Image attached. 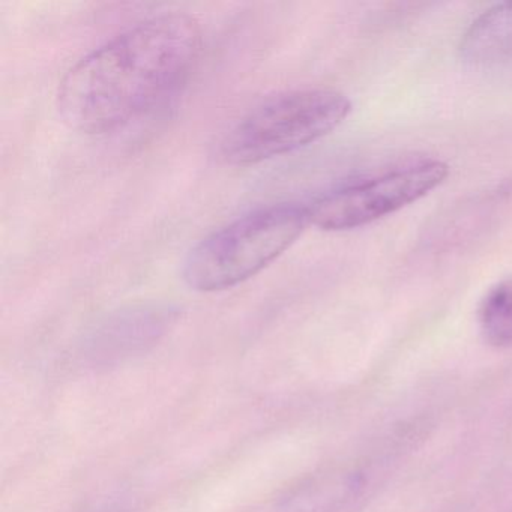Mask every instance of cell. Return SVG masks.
<instances>
[{
  "mask_svg": "<svg viewBox=\"0 0 512 512\" xmlns=\"http://www.w3.org/2000/svg\"><path fill=\"white\" fill-rule=\"evenodd\" d=\"M352 103L334 89H302L268 98L239 119L220 143L230 166H253L289 154L331 134Z\"/></svg>",
  "mask_w": 512,
  "mask_h": 512,
  "instance_id": "obj_3",
  "label": "cell"
},
{
  "mask_svg": "<svg viewBox=\"0 0 512 512\" xmlns=\"http://www.w3.org/2000/svg\"><path fill=\"white\" fill-rule=\"evenodd\" d=\"M307 224V208L290 203L244 215L191 250L182 269L185 283L197 292L238 286L292 247Z\"/></svg>",
  "mask_w": 512,
  "mask_h": 512,
  "instance_id": "obj_2",
  "label": "cell"
},
{
  "mask_svg": "<svg viewBox=\"0 0 512 512\" xmlns=\"http://www.w3.org/2000/svg\"><path fill=\"white\" fill-rule=\"evenodd\" d=\"M202 47L200 23L188 14H163L133 26L65 74L56 94L62 121L88 136L127 127L187 83Z\"/></svg>",
  "mask_w": 512,
  "mask_h": 512,
  "instance_id": "obj_1",
  "label": "cell"
},
{
  "mask_svg": "<svg viewBox=\"0 0 512 512\" xmlns=\"http://www.w3.org/2000/svg\"><path fill=\"white\" fill-rule=\"evenodd\" d=\"M448 173V166L442 161H419L344 185L307 206L308 221L326 232L367 226L427 196L448 178Z\"/></svg>",
  "mask_w": 512,
  "mask_h": 512,
  "instance_id": "obj_4",
  "label": "cell"
},
{
  "mask_svg": "<svg viewBox=\"0 0 512 512\" xmlns=\"http://www.w3.org/2000/svg\"><path fill=\"white\" fill-rule=\"evenodd\" d=\"M460 53L464 61L478 67L512 61V2L479 16L464 34Z\"/></svg>",
  "mask_w": 512,
  "mask_h": 512,
  "instance_id": "obj_5",
  "label": "cell"
},
{
  "mask_svg": "<svg viewBox=\"0 0 512 512\" xmlns=\"http://www.w3.org/2000/svg\"><path fill=\"white\" fill-rule=\"evenodd\" d=\"M485 343L496 349L512 347V277L490 287L478 310Z\"/></svg>",
  "mask_w": 512,
  "mask_h": 512,
  "instance_id": "obj_7",
  "label": "cell"
},
{
  "mask_svg": "<svg viewBox=\"0 0 512 512\" xmlns=\"http://www.w3.org/2000/svg\"><path fill=\"white\" fill-rule=\"evenodd\" d=\"M163 317L155 319L151 314L145 316L127 317L115 325H110L104 329L103 335L92 343V356L109 362L110 359L122 358L127 353L134 352L139 347L151 343L155 337H158L163 328Z\"/></svg>",
  "mask_w": 512,
  "mask_h": 512,
  "instance_id": "obj_6",
  "label": "cell"
}]
</instances>
